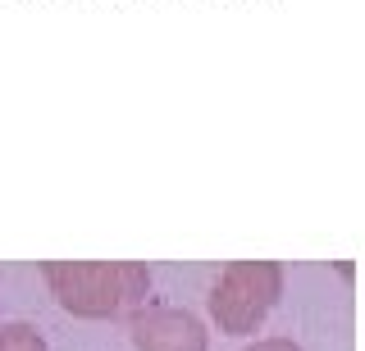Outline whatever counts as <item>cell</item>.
<instances>
[{
  "mask_svg": "<svg viewBox=\"0 0 365 351\" xmlns=\"http://www.w3.org/2000/svg\"><path fill=\"white\" fill-rule=\"evenodd\" d=\"M0 351H46V337L37 333L32 324H0Z\"/></svg>",
  "mask_w": 365,
  "mask_h": 351,
  "instance_id": "cell-4",
  "label": "cell"
},
{
  "mask_svg": "<svg viewBox=\"0 0 365 351\" xmlns=\"http://www.w3.org/2000/svg\"><path fill=\"white\" fill-rule=\"evenodd\" d=\"M41 274L55 301L83 320H110L133 310L151 288V274L137 260H51Z\"/></svg>",
  "mask_w": 365,
  "mask_h": 351,
  "instance_id": "cell-1",
  "label": "cell"
},
{
  "mask_svg": "<svg viewBox=\"0 0 365 351\" xmlns=\"http://www.w3.org/2000/svg\"><path fill=\"white\" fill-rule=\"evenodd\" d=\"M283 292L279 260H233L210 292V315L224 333H256Z\"/></svg>",
  "mask_w": 365,
  "mask_h": 351,
  "instance_id": "cell-2",
  "label": "cell"
},
{
  "mask_svg": "<svg viewBox=\"0 0 365 351\" xmlns=\"http://www.w3.org/2000/svg\"><path fill=\"white\" fill-rule=\"evenodd\" d=\"M133 347L137 351H205V328L192 310L155 305L133 315Z\"/></svg>",
  "mask_w": 365,
  "mask_h": 351,
  "instance_id": "cell-3",
  "label": "cell"
},
{
  "mask_svg": "<svg viewBox=\"0 0 365 351\" xmlns=\"http://www.w3.org/2000/svg\"><path fill=\"white\" fill-rule=\"evenodd\" d=\"M247 351H302L292 337H265V342H251Z\"/></svg>",
  "mask_w": 365,
  "mask_h": 351,
  "instance_id": "cell-5",
  "label": "cell"
}]
</instances>
